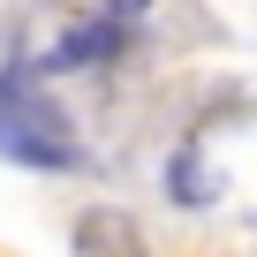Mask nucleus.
<instances>
[{"mask_svg": "<svg viewBox=\"0 0 257 257\" xmlns=\"http://www.w3.org/2000/svg\"><path fill=\"white\" fill-rule=\"evenodd\" d=\"M0 152L23 159V167H76V128L68 113L31 91V68H0Z\"/></svg>", "mask_w": 257, "mask_h": 257, "instance_id": "obj_1", "label": "nucleus"}, {"mask_svg": "<svg viewBox=\"0 0 257 257\" xmlns=\"http://www.w3.org/2000/svg\"><path fill=\"white\" fill-rule=\"evenodd\" d=\"M68 242H76V257H152L128 212H83Z\"/></svg>", "mask_w": 257, "mask_h": 257, "instance_id": "obj_2", "label": "nucleus"}, {"mask_svg": "<svg viewBox=\"0 0 257 257\" xmlns=\"http://www.w3.org/2000/svg\"><path fill=\"white\" fill-rule=\"evenodd\" d=\"M113 53H121V23H76L46 53V68H91V61H113Z\"/></svg>", "mask_w": 257, "mask_h": 257, "instance_id": "obj_3", "label": "nucleus"}, {"mask_svg": "<svg viewBox=\"0 0 257 257\" xmlns=\"http://www.w3.org/2000/svg\"><path fill=\"white\" fill-rule=\"evenodd\" d=\"M174 197H182V204H204V197H212L204 174H197V159H174Z\"/></svg>", "mask_w": 257, "mask_h": 257, "instance_id": "obj_4", "label": "nucleus"}, {"mask_svg": "<svg viewBox=\"0 0 257 257\" xmlns=\"http://www.w3.org/2000/svg\"><path fill=\"white\" fill-rule=\"evenodd\" d=\"M144 8H152V0H106V23H137Z\"/></svg>", "mask_w": 257, "mask_h": 257, "instance_id": "obj_5", "label": "nucleus"}]
</instances>
